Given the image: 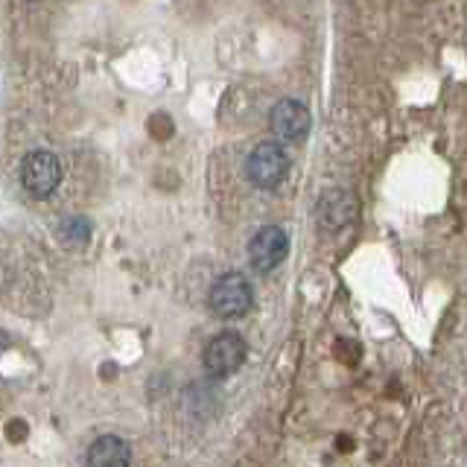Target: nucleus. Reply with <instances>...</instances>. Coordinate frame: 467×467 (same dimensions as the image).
Instances as JSON below:
<instances>
[{
	"label": "nucleus",
	"instance_id": "nucleus-1",
	"mask_svg": "<svg viewBox=\"0 0 467 467\" xmlns=\"http://www.w3.org/2000/svg\"><path fill=\"white\" fill-rule=\"evenodd\" d=\"M252 304H254L252 284H248L245 275H240V272L219 275L208 292V306L213 310V316L225 318V321L243 318L248 310H252Z\"/></svg>",
	"mask_w": 467,
	"mask_h": 467
},
{
	"label": "nucleus",
	"instance_id": "nucleus-2",
	"mask_svg": "<svg viewBox=\"0 0 467 467\" xmlns=\"http://www.w3.org/2000/svg\"><path fill=\"white\" fill-rule=\"evenodd\" d=\"M248 359V345L240 333H219L208 342L202 354L204 374L213 379H228L231 374H237Z\"/></svg>",
	"mask_w": 467,
	"mask_h": 467
},
{
	"label": "nucleus",
	"instance_id": "nucleus-3",
	"mask_svg": "<svg viewBox=\"0 0 467 467\" xmlns=\"http://www.w3.org/2000/svg\"><path fill=\"white\" fill-rule=\"evenodd\" d=\"M289 172V155L281 143H257L245 155V179L260 190L277 187Z\"/></svg>",
	"mask_w": 467,
	"mask_h": 467
},
{
	"label": "nucleus",
	"instance_id": "nucleus-4",
	"mask_svg": "<svg viewBox=\"0 0 467 467\" xmlns=\"http://www.w3.org/2000/svg\"><path fill=\"white\" fill-rule=\"evenodd\" d=\"M21 184L33 199L53 196L58 184H62V161L53 152H29L21 164Z\"/></svg>",
	"mask_w": 467,
	"mask_h": 467
},
{
	"label": "nucleus",
	"instance_id": "nucleus-5",
	"mask_svg": "<svg viewBox=\"0 0 467 467\" xmlns=\"http://www.w3.org/2000/svg\"><path fill=\"white\" fill-rule=\"evenodd\" d=\"M289 254V237L281 225H263L254 231V237L248 240V260L257 272H275L277 266H284V260Z\"/></svg>",
	"mask_w": 467,
	"mask_h": 467
},
{
	"label": "nucleus",
	"instance_id": "nucleus-6",
	"mask_svg": "<svg viewBox=\"0 0 467 467\" xmlns=\"http://www.w3.org/2000/svg\"><path fill=\"white\" fill-rule=\"evenodd\" d=\"M310 123L313 117L306 111L304 102L298 99H277L272 111H269V126L281 140L286 143H298L310 135Z\"/></svg>",
	"mask_w": 467,
	"mask_h": 467
},
{
	"label": "nucleus",
	"instance_id": "nucleus-7",
	"mask_svg": "<svg viewBox=\"0 0 467 467\" xmlns=\"http://www.w3.org/2000/svg\"><path fill=\"white\" fill-rule=\"evenodd\" d=\"M85 462L91 467H129L131 464V447L120 435H102L88 447Z\"/></svg>",
	"mask_w": 467,
	"mask_h": 467
},
{
	"label": "nucleus",
	"instance_id": "nucleus-8",
	"mask_svg": "<svg viewBox=\"0 0 467 467\" xmlns=\"http://www.w3.org/2000/svg\"><path fill=\"white\" fill-rule=\"evenodd\" d=\"M357 216V202L350 199L345 190H330V193H325V199H321L318 204V223L321 228H345L348 223H354Z\"/></svg>",
	"mask_w": 467,
	"mask_h": 467
},
{
	"label": "nucleus",
	"instance_id": "nucleus-9",
	"mask_svg": "<svg viewBox=\"0 0 467 467\" xmlns=\"http://www.w3.org/2000/svg\"><path fill=\"white\" fill-rule=\"evenodd\" d=\"M58 237L65 245H85L91 237V223L85 216H67L62 225H58Z\"/></svg>",
	"mask_w": 467,
	"mask_h": 467
}]
</instances>
